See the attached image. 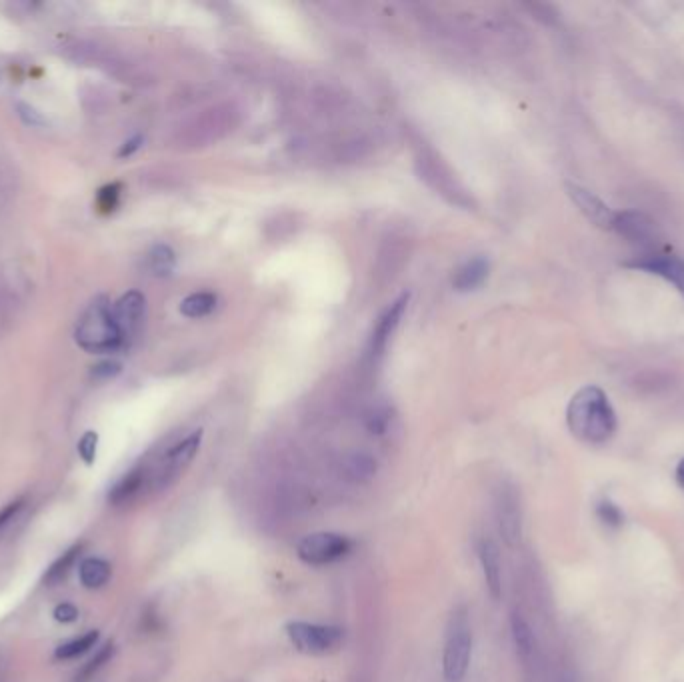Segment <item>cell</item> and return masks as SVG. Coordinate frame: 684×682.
<instances>
[{
	"label": "cell",
	"mask_w": 684,
	"mask_h": 682,
	"mask_svg": "<svg viewBox=\"0 0 684 682\" xmlns=\"http://www.w3.org/2000/svg\"><path fill=\"white\" fill-rule=\"evenodd\" d=\"M566 424L574 438L584 444H604L616 432V412L598 386L580 388L568 402Z\"/></svg>",
	"instance_id": "1"
},
{
	"label": "cell",
	"mask_w": 684,
	"mask_h": 682,
	"mask_svg": "<svg viewBox=\"0 0 684 682\" xmlns=\"http://www.w3.org/2000/svg\"><path fill=\"white\" fill-rule=\"evenodd\" d=\"M76 342L86 352H114L124 346V338L114 322L112 304L106 296L94 298L76 326Z\"/></svg>",
	"instance_id": "2"
},
{
	"label": "cell",
	"mask_w": 684,
	"mask_h": 682,
	"mask_svg": "<svg viewBox=\"0 0 684 682\" xmlns=\"http://www.w3.org/2000/svg\"><path fill=\"white\" fill-rule=\"evenodd\" d=\"M472 658V628L468 620V612L464 606H458L446 626L444 638V654H442V672L446 682H462Z\"/></svg>",
	"instance_id": "3"
},
{
	"label": "cell",
	"mask_w": 684,
	"mask_h": 682,
	"mask_svg": "<svg viewBox=\"0 0 684 682\" xmlns=\"http://www.w3.org/2000/svg\"><path fill=\"white\" fill-rule=\"evenodd\" d=\"M286 636L300 654L324 656L340 648L344 640V630L332 624L292 620L286 624Z\"/></svg>",
	"instance_id": "4"
},
{
	"label": "cell",
	"mask_w": 684,
	"mask_h": 682,
	"mask_svg": "<svg viewBox=\"0 0 684 682\" xmlns=\"http://www.w3.org/2000/svg\"><path fill=\"white\" fill-rule=\"evenodd\" d=\"M352 550V540L338 532H312L306 534L298 546V558L308 566H326L344 558Z\"/></svg>",
	"instance_id": "5"
},
{
	"label": "cell",
	"mask_w": 684,
	"mask_h": 682,
	"mask_svg": "<svg viewBox=\"0 0 684 682\" xmlns=\"http://www.w3.org/2000/svg\"><path fill=\"white\" fill-rule=\"evenodd\" d=\"M566 190H568V196L572 198V202L578 206V210L598 228H604V230H614L616 226V218H618V212L612 210L602 198H598L594 192L578 186V184H572L568 182L566 184Z\"/></svg>",
	"instance_id": "6"
},
{
	"label": "cell",
	"mask_w": 684,
	"mask_h": 682,
	"mask_svg": "<svg viewBox=\"0 0 684 682\" xmlns=\"http://www.w3.org/2000/svg\"><path fill=\"white\" fill-rule=\"evenodd\" d=\"M144 310H146V300L140 292L130 290L126 294H122L118 298V302L112 306V314H114V322L126 340L134 338V334L140 330L142 320H144Z\"/></svg>",
	"instance_id": "7"
},
{
	"label": "cell",
	"mask_w": 684,
	"mask_h": 682,
	"mask_svg": "<svg viewBox=\"0 0 684 682\" xmlns=\"http://www.w3.org/2000/svg\"><path fill=\"white\" fill-rule=\"evenodd\" d=\"M496 516H498V528L506 544L514 546L520 542L522 534V514H520V502L512 488H502L496 500Z\"/></svg>",
	"instance_id": "8"
},
{
	"label": "cell",
	"mask_w": 684,
	"mask_h": 682,
	"mask_svg": "<svg viewBox=\"0 0 684 682\" xmlns=\"http://www.w3.org/2000/svg\"><path fill=\"white\" fill-rule=\"evenodd\" d=\"M626 266L660 276L666 282H670L680 294H684V262L676 256H644L634 262H628Z\"/></svg>",
	"instance_id": "9"
},
{
	"label": "cell",
	"mask_w": 684,
	"mask_h": 682,
	"mask_svg": "<svg viewBox=\"0 0 684 682\" xmlns=\"http://www.w3.org/2000/svg\"><path fill=\"white\" fill-rule=\"evenodd\" d=\"M202 442V430H194L192 434H188L184 440L176 442L164 456V464H162V482H170L176 474H180L196 456L198 448Z\"/></svg>",
	"instance_id": "10"
},
{
	"label": "cell",
	"mask_w": 684,
	"mask_h": 682,
	"mask_svg": "<svg viewBox=\"0 0 684 682\" xmlns=\"http://www.w3.org/2000/svg\"><path fill=\"white\" fill-rule=\"evenodd\" d=\"M406 302H408V294H402L380 316V320H378V324H376V328H374V332L370 336V342H368V356L370 358H378L384 352L390 336L394 334V330H396V326H398V322H400V318L404 314Z\"/></svg>",
	"instance_id": "11"
},
{
	"label": "cell",
	"mask_w": 684,
	"mask_h": 682,
	"mask_svg": "<svg viewBox=\"0 0 684 682\" xmlns=\"http://www.w3.org/2000/svg\"><path fill=\"white\" fill-rule=\"evenodd\" d=\"M478 558L482 566V574L492 598L502 596V568H500V552L498 546L490 538H482L478 542Z\"/></svg>",
	"instance_id": "12"
},
{
	"label": "cell",
	"mask_w": 684,
	"mask_h": 682,
	"mask_svg": "<svg viewBox=\"0 0 684 682\" xmlns=\"http://www.w3.org/2000/svg\"><path fill=\"white\" fill-rule=\"evenodd\" d=\"M486 276H488V262L482 256H476L456 270L452 284L456 290L466 292V290H474L476 286H480Z\"/></svg>",
	"instance_id": "13"
},
{
	"label": "cell",
	"mask_w": 684,
	"mask_h": 682,
	"mask_svg": "<svg viewBox=\"0 0 684 682\" xmlns=\"http://www.w3.org/2000/svg\"><path fill=\"white\" fill-rule=\"evenodd\" d=\"M510 634H512V642L516 646V652L522 660H530L534 656L536 650V638L534 632L530 628V624L526 622V618L518 612L510 614Z\"/></svg>",
	"instance_id": "14"
},
{
	"label": "cell",
	"mask_w": 684,
	"mask_h": 682,
	"mask_svg": "<svg viewBox=\"0 0 684 682\" xmlns=\"http://www.w3.org/2000/svg\"><path fill=\"white\" fill-rule=\"evenodd\" d=\"M144 486V470L142 468H134L128 474H124L110 490L108 500L112 504H128L130 500H134L138 496V492Z\"/></svg>",
	"instance_id": "15"
},
{
	"label": "cell",
	"mask_w": 684,
	"mask_h": 682,
	"mask_svg": "<svg viewBox=\"0 0 684 682\" xmlns=\"http://www.w3.org/2000/svg\"><path fill=\"white\" fill-rule=\"evenodd\" d=\"M344 474L352 482H368L376 474V462L366 452H354L344 460Z\"/></svg>",
	"instance_id": "16"
},
{
	"label": "cell",
	"mask_w": 684,
	"mask_h": 682,
	"mask_svg": "<svg viewBox=\"0 0 684 682\" xmlns=\"http://www.w3.org/2000/svg\"><path fill=\"white\" fill-rule=\"evenodd\" d=\"M110 578V564L102 558H86L80 562V580L86 588H100Z\"/></svg>",
	"instance_id": "17"
},
{
	"label": "cell",
	"mask_w": 684,
	"mask_h": 682,
	"mask_svg": "<svg viewBox=\"0 0 684 682\" xmlns=\"http://www.w3.org/2000/svg\"><path fill=\"white\" fill-rule=\"evenodd\" d=\"M614 232L626 236V238H644L650 232V222L636 212H618Z\"/></svg>",
	"instance_id": "18"
},
{
	"label": "cell",
	"mask_w": 684,
	"mask_h": 682,
	"mask_svg": "<svg viewBox=\"0 0 684 682\" xmlns=\"http://www.w3.org/2000/svg\"><path fill=\"white\" fill-rule=\"evenodd\" d=\"M216 306V296L212 292H194L180 302V312L188 318H202L210 314Z\"/></svg>",
	"instance_id": "19"
},
{
	"label": "cell",
	"mask_w": 684,
	"mask_h": 682,
	"mask_svg": "<svg viewBox=\"0 0 684 682\" xmlns=\"http://www.w3.org/2000/svg\"><path fill=\"white\" fill-rule=\"evenodd\" d=\"M80 548H82V546L76 544V546L68 548L56 562H52L50 568H48L46 574H44V582H46V584H58L60 580H64L66 574L70 572V568L74 566L76 556L80 554Z\"/></svg>",
	"instance_id": "20"
},
{
	"label": "cell",
	"mask_w": 684,
	"mask_h": 682,
	"mask_svg": "<svg viewBox=\"0 0 684 682\" xmlns=\"http://www.w3.org/2000/svg\"><path fill=\"white\" fill-rule=\"evenodd\" d=\"M594 514L600 520V524L610 528V530H616V528H620L624 524L622 508L616 502H612L610 498H600L596 502V506H594Z\"/></svg>",
	"instance_id": "21"
},
{
	"label": "cell",
	"mask_w": 684,
	"mask_h": 682,
	"mask_svg": "<svg viewBox=\"0 0 684 682\" xmlns=\"http://www.w3.org/2000/svg\"><path fill=\"white\" fill-rule=\"evenodd\" d=\"M96 640H98V632H96V630H90V632H86V634H82V636H78V638H74V640H70V642L58 646L56 658H60V660L76 658V656L88 652V650L96 644Z\"/></svg>",
	"instance_id": "22"
},
{
	"label": "cell",
	"mask_w": 684,
	"mask_h": 682,
	"mask_svg": "<svg viewBox=\"0 0 684 682\" xmlns=\"http://www.w3.org/2000/svg\"><path fill=\"white\" fill-rule=\"evenodd\" d=\"M174 252L166 244H158L148 254V266L156 276H168L174 268Z\"/></svg>",
	"instance_id": "23"
},
{
	"label": "cell",
	"mask_w": 684,
	"mask_h": 682,
	"mask_svg": "<svg viewBox=\"0 0 684 682\" xmlns=\"http://www.w3.org/2000/svg\"><path fill=\"white\" fill-rule=\"evenodd\" d=\"M96 444H98V434L88 430L82 434V438L78 440V454L86 464H92L96 458Z\"/></svg>",
	"instance_id": "24"
},
{
	"label": "cell",
	"mask_w": 684,
	"mask_h": 682,
	"mask_svg": "<svg viewBox=\"0 0 684 682\" xmlns=\"http://www.w3.org/2000/svg\"><path fill=\"white\" fill-rule=\"evenodd\" d=\"M112 654H114V644L112 642H108V644H104L98 652H96V656L84 666V670H82V676H90V674H94L96 670H100L110 658H112Z\"/></svg>",
	"instance_id": "25"
},
{
	"label": "cell",
	"mask_w": 684,
	"mask_h": 682,
	"mask_svg": "<svg viewBox=\"0 0 684 682\" xmlns=\"http://www.w3.org/2000/svg\"><path fill=\"white\" fill-rule=\"evenodd\" d=\"M388 426V412L382 410V408H374L368 412L366 416V428L372 432V434H382Z\"/></svg>",
	"instance_id": "26"
},
{
	"label": "cell",
	"mask_w": 684,
	"mask_h": 682,
	"mask_svg": "<svg viewBox=\"0 0 684 682\" xmlns=\"http://www.w3.org/2000/svg\"><path fill=\"white\" fill-rule=\"evenodd\" d=\"M22 508H24V498H18V500L8 502V504L0 510V534L12 524V520L20 514Z\"/></svg>",
	"instance_id": "27"
},
{
	"label": "cell",
	"mask_w": 684,
	"mask_h": 682,
	"mask_svg": "<svg viewBox=\"0 0 684 682\" xmlns=\"http://www.w3.org/2000/svg\"><path fill=\"white\" fill-rule=\"evenodd\" d=\"M16 110H18V116L24 120V124H28V126H44L46 124V120L42 118V114L36 110V108H32L30 104H24V102H18L16 104Z\"/></svg>",
	"instance_id": "28"
},
{
	"label": "cell",
	"mask_w": 684,
	"mask_h": 682,
	"mask_svg": "<svg viewBox=\"0 0 684 682\" xmlns=\"http://www.w3.org/2000/svg\"><path fill=\"white\" fill-rule=\"evenodd\" d=\"M120 372V364L118 362H112V360H106V362H100L96 366H92V378H98V380H106V378H112Z\"/></svg>",
	"instance_id": "29"
},
{
	"label": "cell",
	"mask_w": 684,
	"mask_h": 682,
	"mask_svg": "<svg viewBox=\"0 0 684 682\" xmlns=\"http://www.w3.org/2000/svg\"><path fill=\"white\" fill-rule=\"evenodd\" d=\"M118 184H110V186H106V188H102L100 190V194H98V204H100V208H104V210H112L114 206H116V200H118Z\"/></svg>",
	"instance_id": "30"
},
{
	"label": "cell",
	"mask_w": 684,
	"mask_h": 682,
	"mask_svg": "<svg viewBox=\"0 0 684 682\" xmlns=\"http://www.w3.org/2000/svg\"><path fill=\"white\" fill-rule=\"evenodd\" d=\"M54 618L58 622H74L78 618V608L70 602H64V604H58L56 610H54Z\"/></svg>",
	"instance_id": "31"
},
{
	"label": "cell",
	"mask_w": 684,
	"mask_h": 682,
	"mask_svg": "<svg viewBox=\"0 0 684 682\" xmlns=\"http://www.w3.org/2000/svg\"><path fill=\"white\" fill-rule=\"evenodd\" d=\"M140 144H142V136H134V138H130L128 142H124V146L120 148L118 156H120V158H124V156H130V154H134V152L140 148Z\"/></svg>",
	"instance_id": "32"
},
{
	"label": "cell",
	"mask_w": 684,
	"mask_h": 682,
	"mask_svg": "<svg viewBox=\"0 0 684 682\" xmlns=\"http://www.w3.org/2000/svg\"><path fill=\"white\" fill-rule=\"evenodd\" d=\"M674 478H676V484L684 490V458L676 464V470H674Z\"/></svg>",
	"instance_id": "33"
},
{
	"label": "cell",
	"mask_w": 684,
	"mask_h": 682,
	"mask_svg": "<svg viewBox=\"0 0 684 682\" xmlns=\"http://www.w3.org/2000/svg\"><path fill=\"white\" fill-rule=\"evenodd\" d=\"M556 682H576L572 676H568V674H564V676H560Z\"/></svg>",
	"instance_id": "34"
}]
</instances>
